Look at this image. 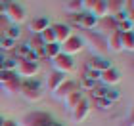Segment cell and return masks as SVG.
Segmentation results:
<instances>
[{"instance_id": "obj_20", "label": "cell", "mask_w": 134, "mask_h": 126, "mask_svg": "<svg viewBox=\"0 0 134 126\" xmlns=\"http://www.w3.org/2000/svg\"><path fill=\"white\" fill-rule=\"evenodd\" d=\"M65 10L69 11L71 15L82 14V11H84V8H82V0H69V2H65Z\"/></svg>"}, {"instance_id": "obj_12", "label": "cell", "mask_w": 134, "mask_h": 126, "mask_svg": "<svg viewBox=\"0 0 134 126\" xmlns=\"http://www.w3.org/2000/svg\"><path fill=\"white\" fill-rule=\"evenodd\" d=\"M75 90H77V82H73V80H69V79H65L56 90H54L52 94H54V98H56V99H65L67 95H69L71 92H75Z\"/></svg>"}, {"instance_id": "obj_34", "label": "cell", "mask_w": 134, "mask_h": 126, "mask_svg": "<svg viewBox=\"0 0 134 126\" xmlns=\"http://www.w3.org/2000/svg\"><path fill=\"white\" fill-rule=\"evenodd\" d=\"M14 76H15V73H12V71H0V84H6Z\"/></svg>"}, {"instance_id": "obj_21", "label": "cell", "mask_w": 134, "mask_h": 126, "mask_svg": "<svg viewBox=\"0 0 134 126\" xmlns=\"http://www.w3.org/2000/svg\"><path fill=\"white\" fill-rule=\"evenodd\" d=\"M105 4H107V17H113L121 10H125V4L119 2V0H105Z\"/></svg>"}, {"instance_id": "obj_2", "label": "cell", "mask_w": 134, "mask_h": 126, "mask_svg": "<svg viewBox=\"0 0 134 126\" xmlns=\"http://www.w3.org/2000/svg\"><path fill=\"white\" fill-rule=\"evenodd\" d=\"M4 17L8 19L10 25H19L27 19V11L21 4L17 2H6V11H4Z\"/></svg>"}, {"instance_id": "obj_22", "label": "cell", "mask_w": 134, "mask_h": 126, "mask_svg": "<svg viewBox=\"0 0 134 126\" xmlns=\"http://www.w3.org/2000/svg\"><path fill=\"white\" fill-rule=\"evenodd\" d=\"M98 27H102V31H105L107 34H111V33L117 31V23H115L111 17H103V19H100Z\"/></svg>"}, {"instance_id": "obj_39", "label": "cell", "mask_w": 134, "mask_h": 126, "mask_svg": "<svg viewBox=\"0 0 134 126\" xmlns=\"http://www.w3.org/2000/svg\"><path fill=\"white\" fill-rule=\"evenodd\" d=\"M130 6H132V10H134V2H132V4H130Z\"/></svg>"}, {"instance_id": "obj_17", "label": "cell", "mask_w": 134, "mask_h": 126, "mask_svg": "<svg viewBox=\"0 0 134 126\" xmlns=\"http://www.w3.org/2000/svg\"><path fill=\"white\" fill-rule=\"evenodd\" d=\"M82 99H84V94H82V92H81V90H79V88H77V90H75V92H71V94H69V95H67V98H65L63 101H65V105H67V107H69V109H73V107H77V105H79V103H81V101H82Z\"/></svg>"}, {"instance_id": "obj_31", "label": "cell", "mask_w": 134, "mask_h": 126, "mask_svg": "<svg viewBox=\"0 0 134 126\" xmlns=\"http://www.w3.org/2000/svg\"><path fill=\"white\" fill-rule=\"evenodd\" d=\"M119 98H121V92H119V90L107 88V92H105V99H107V101H111V103H113V101H117Z\"/></svg>"}, {"instance_id": "obj_38", "label": "cell", "mask_w": 134, "mask_h": 126, "mask_svg": "<svg viewBox=\"0 0 134 126\" xmlns=\"http://www.w3.org/2000/svg\"><path fill=\"white\" fill-rule=\"evenodd\" d=\"M0 126H4V118L2 117H0Z\"/></svg>"}, {"instance_id": "obj_1", "label": "cell", "mask_w": 134, "mask_h": 126, "mask_svg": "<svg viewBox=\"0 0 134 126\" xmlns=\"http://www.w3.org/2000/svg\"><path fill=\"white\" fill-rule=\"evenodd\" d=\"M19 94L25 98L27 101L31 103H36V101L42 99V84L35 79H29V80H21V90Z\"/></svg>"}, {"instance_id": "obj_23", "label": "cell", "mask_w": 134, "mask_h": 126, "mask_svg": "<svg viewBox=\"0 0 134 126\" xmlns=\"http://www.w3.org/2000/svg\"><path fill=\"white\" fill-rule=\"evenodd\" d=\"M58 53H62V48H59V44H56V42L44 46V56H46V59H50V61H52Z\"/></svg>"}, {"instance_id": "obj_33", "label": "cell", "mask_w": 134, "mask_h": 126, "mask_svg": "<svg viewBox=\"0 0 134 126\" xmlns=\"http://www.w3.org/2000/svg\"><path fill=\"white\" fill-rule=\"evenodd\" d=\"M111 19H113L115 23H123V21L129 19V11H126V10H121L117 15H113V17H111Z\"/></svg>"}, {"instance_id": "obj_9", "label": "cell", "mask_w": 134, "mask_h": 126, "mask_svg": "<svg viewBox=\"0 0 134 126\" xmlns=\"http://www.w3.org/2000/svg\"><path fill=\"white\" fill-rule=\"evenodd\" d=\"M50 29L54 31V38H56V44L62 46L63 42L71 37V27L67 25V23H54L50 25Z\"/></svg>"}, {"instance_id": "obj_36", "label": "cell", "mask_w": 134, "mask_h": 126, "mask_svg": "<svg viewBox=\"0 0 134 126\" xmlns=\"http://www.w3.org/2000/svg\"><path fill=\"white\" fill-rule=\"evenodd\" d=\"M129 21H130V25H132V33H134V10L129 11Z\"/></svg>"}, {"instance_id": "obj_40", "label": "cell", "mask_w": 134, "mask_h": 126, "mask_svg": "<svg viewBox=\"0 0 134 126\" xmlns=\"http://www.w3.org/2000/svg\"><path fill=\"white\" fill-rule=\"evenodd\" d=\"M0 44H2V37H0Z\"/></svg>"}, {"instance_id": "obj_4", "label": "cell", "mask_w": 134, "mask_h": 126, "mask_svg": "<svg viewBox=\"0 0 134 126\" xmlns=\"http://www.w3.org/2000/svg\"><path fill=\"white\" fill-rule=\"evenodd\" d=\"M52 67H54L56 73H62V75L67 76L75 69V59L71 56H67V53H58V56L52 59Z\"/></svg>"}, {"instance_id": "obj_26", "label": "cell", "mask_w": 134, "mask_h": 126, "mask_svg": "<svg viewBox=\"0 0 134 126\" xmlns=\"http://www.w3.org/2000/svg\"><path fill=\"white\" fill-rule=\"evenodd\" d=\"M17 59L12 56V57H4L2 59V71H12V73H15V69H17Z\"/></svg>"}, {"instance_id": "obj_11", "label": "cell", "mask_w": 134, "mask_h": 126, "mask_svg": "<svg viewBox=\"0 0 134 126\" xmlns=\"http://www.w3.org/2000/svg\"><path fill=\"white\" fill-rule=\"evenodd\" d=\"M88 113H90V105H88V99L84 98L77 107H73V109H71V118H73V122H82L84 118L88 117Z\"/></svg>"}, {"instance_id": "obj_15", "label": "cell", "mask_w": 134, "mask_h": 126, "mask_svg": "<svg viewBox=\"0 0 134 126\" xmlns=\"http://www.w3.org/2000/svg\"><path fill=\"white\" fill-rule=\"evenodd\" d=\"M105 46H107V50H109V52H121V50H123L121 33H119V31H115V33H111V34H107V38H105Z\"/></svg>"}, {"instance_id": "obj_18", "label": "cell", "mask_w": 134, "mask_h": 126, "mask_svg": "<svg viewBox=\"0 0 134 126\" xmlns=\"http://www.w3.org/2000/svg\"><path fill=\"white\" fill-rule=\"evenodd\" d=\"M29 50H31L33 53H44V42H42V38H40V34H33V38L29 40Z\"/></svg>"}, {"instance_id": "obj_35", "label": "cell", "mask_w": 134, "mask_h": 126, "mask_svg": "<svg viewBox=\"0 0 134 126\" xmlns=\"http://www.w3.org/2000/svg\"><path fill=\"white\" fill-rule=\"evenodd\" d=\"M4 126H19V122L14 118H4Z\"/></svg>"}, {"instance_id": "obj_32", "label": "cell", "mask_w": 134, "mask_h": 126, "mask_svg": "<svg viewBox=\"0 0 134 126\" xmlns=\"http://www.w3.org/2000/svg\"><path fill=\"white\" fill-rule=\"evenodd\" d=\"M94 103H96V107L98 109H102V111H107V109H111V101H107L105 98H102V99H94Z\"/></svg>"}, {"instance_id": "obj_8", "label": "cell", "mask_w": 134, "mask_h": 126, "mask_svg": "<svg viewBox=\"0 0 134 126\" xmlns=\"http://www.w3.org/2000/svg\"><path fill=\"white\" fill-rule=\"evenodd\" d=\"M38 63H29V61H19L15 69V75L19 76L21 80H29L35 79V75H38Z\"/></svg>"}, {"instance_id": "obj_30", "label": "cell", "mask_w": 134, "mask_h": 126, "mask_svg": "<svg viewBox=\"0 0 134 126\" xmlns=\"http://www.w3.org/2000/svg\"><path fill=\"white\" fill-rule=\"evenodd\" d=\"M40 38H42V42H44V46H46V44H54V42H56V38H54V31H52L50 27H48L46 31L40 33Z\"/></svg>"}, {"instance_id": "obj_6", "label": "cell", "mask_w": 134, "mask_h": 126, "mask_svg": "<svg viewBox=\"0 0 134 126\" xmlns=\"http://www.w3.org/2000/svg\"><path fill=\"white\" fill-rule=\"evenodd\" d=\"M67 25H69V27H71V25H77V27H81V29L92 31V29L98 27V19H96L94 15L86 14V11H82V14H79V15H71Z\"/></svg>"}, {"instance_id": "obj_13", "label": "cell", "mask_w": 134, "mask_h": 126, "mask_svg": "<svg viewBox=\"0 0 134 126\" xmlns=\"http://www.w3.org/2000/svg\"><path fill=\"white\" fill-rule=\"evenodd\" d=\"M109 67H111V63H109V59L105 57H102V56H94V57H90V61L86 65V69L90 71H96V73H103V71H107Z\"/></svg>"}, {"instance_id": "obj_3", "label": "cell", "mask_w": 134, "mask_h": 126, "mask_svg": "<svg viewBox=\"0 0 134 126\" xmlns=\"http://www.w3.org/2000/svg\"><path fill=\"white\" fill-rule=\"evenodd\" d=\"M56 118L48 113H42V111H35V113H29V115L23 118V122H19V126H50Z\"/></svg>"}, {"instance_id": "obj_37", "label": "cell", "mask_w": 134, "mask_h": 126, "mask_svg": "<svg viewBox=\"0 0 134 126\" xmlns=\"http://www.w3.org/2000/svg\"><path fill=\"white\" fill-rule=\"evenodd\" d=\"M50 126H63V124H62V122H58V121H54V122H52Z\"/></svg>"}, {"instance_id": "obj_5", "label": "cell", "mask_w": 134, "mask_h": 126, "mask_svg": "<svg viewBox=\"0 0 134 126\" xmlns=\"http://www.w3.org/2000/svg\"><path fill=\"white\" fill-rule=\"evenodd\" d=\"M82 8H84L86 14L94 15L98 21L103 19V17H107V4H105V0H84Z\"/></svg>"}, {"instance_id": "obj_10", "label": "cell", "mask_w": 134, "mask_h": 126, "mask_svg": "<svg viewBox=\"0 0 134 126\" xmlns=\"http://www.w3.org/2000/svg\"><path fill=\"white\" fill-rule=\"evenodd\" d=\"M121 82V73L115 67H109L107 71H103V73L100 75V84H103V86H115V84Z\"/></svg>"}, {"instance_id": "obj_7", "label": "cell", "mask_w": 134, "mask_h": 126, "mask_svg": "<svg viewBox=\"0 0 134 126\" xmlns=\"http://www.w3.org/2000/svg\"><path fill=\"white\" fill-rule=\"evenodd\" d=\"M59 48H62V53H67V56L73 57V56H77L79 52L84 50V40L79 37V34H71Z\"/></svg>"}, {"instance_id": "obj_16", "label": "cell", "mask_w": 134, "mask_h": 126, "mask_svg": "<svg viewBox=\"0 0 134 126\" xmlns=\"http://www.w3.org/2000/svg\"><path fill=\"white\" fill-rule=\"evenodd\" d=\"M65 79H67L65 75H62V73H56V71H52V73L48 75V80H46V86H48V90H52V92H54V90H56V88H58V86H59V84H62Z\"/></svg>"}, {"instance_id": "obj_28", "label": "cell", "mask_w": 134, "mask_h": 126, "mask_svg": "<svg viewBox=\"0 0 134 126\" xmlns=\"http://www.w3.org/2000/svg\"><path fill=\"white\" fill-rule=\"evenodd\" d=\"M21 37V29L17 27V25H10L8 29H6V38H12V40H15Z\"/></svg>"}, {"instance_id": "obj_25", "label": "cell", "mask_w": 134, "mask_h": 126, "mask_svg": "<svg viewBox=\"0 0 134 126\" xmlns=\"http://www.w3.org/2000/svg\"><path fill=\"white\" fill-rule=\"evenodd\" d=\"M121 40H123V50L134 52V33H126V34H121Z\"/></svg>"}, {"instance_id": "obj_24", "label": "cell", "mask_w": 134, "mask_h": 126, "mask_svg": "<svg viewBox=\"0 0 134 126\" xmlns=\"http://www.w3.org/2000/svg\"><path fill=\"white\" fill-rule=\"evenodd\" d=\"M96 84H98V82L90 80L88 76H84V75H82V79H81V80L77 82V88L81 90V92H90V90H92V88L96 86Z\"/></svg>"}, {"instance_id": "obj_27", "label": "cell", "mask_w": 134, "mask_h": 126, "mask_svg": "<svg viewBox=\"0 0 134 126\" xmlns=\"http://www.w3.org/2000/svg\"><path fill=\"white\" fill-rule=\"evenodd\" d=\"M105 92H107V86H103V84H96V86L90 90V95H92L94 99H102V98H105Z\"/></svg>"}, {"instance_id": "obj_14", "label": "cell", "mask_w": 134, "mask_h": 126, "mask_svg": "<svg viewBox=\"0 0 134 126\" xmlns=\"http://www.w3.org/2000/svg\"><path fill=\"white\" fill-rule=\"evenodd\" d=\"M48 27H50L48 17H35V19L29 21V31H31L33 34H40L42 31H46Z\"/></svg>"}, {"instance_id": "obj_29", "label": "cell", "mask_w": 134, "mask_h": 126, "mask_svg": "<svg viewBox=\"0 0 134 126\" xmlns=\"http://www.w3.org/2000/svg\"><path fill=\"white\" fill-rule=\"evenodd\" d=\"M17 46V42L15 40H12V38H6L2 37V44H0V52H14V48Z\"/></svg>"}, {"instance_id": "obj_19", "label": "cell", "mask_w": 134, "mask_h": 126, "mask_svg": "<svg viewBox=\"0 0 134 126\" xmlns=\"http://www.w3.org/2000/svg\"><path fill=\"white\" fill-rule=\"evenodd\" d=\"M2 86L6 90V94H19V90H21V79L15 75L12 80H8L6 84H2Z\"/></svg>"}]
</instances>
